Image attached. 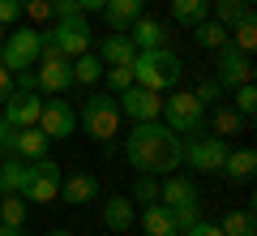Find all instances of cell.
Instances as JSON below:
<instances>
[{
    "mask_svg": "<svg viewBox=\"0 0 257 236\" xmlns=\"http://www.w3.org/2000/svg\"><path fill=\"white\" fill-rule=\"evenodd\" d=\"M124 154L142 176H163L184 164V137L172 133L163 120H142V125L128 129Z\"/></svg>",
    "mask_w": 257,
    "mask_h": 236,
    "instance_id": "cell-1",
    "label": "cell"
},
{
    "mask_svg": "<svg viewBox=\"0 0 257 236\" xmlns=\"http://www.w3.org/2000/svg\"><path fill=\"white\" fill-rule=\"evenodd\" d=\"M180 77H184V60L172 47H155V52L133 56V86H146V91L163 95V91H172Z\"/></svg>",
    "mask_w": 257,
    "mask_h": 236,
    "instance_id": "cell-2",
    "label": "cell"
},
{
    "mask_svg": "<svg viewBox=\"0 0 257 236\" xmlns=\"http://www.w3.org/2000/svg\"><path fill=\"white\" fill-rule=\"evenodd\" d=\"M120 108H116V99L111 95H103V91H94L90 99L82 103V112H77V125L86 129V137H94L99 146H111L116 142V133H120Z\"/></svg>",
    "mask_w": 257,
    "mask_h": 236,
    "instance_id": "cell-3",
    "label": "cell"
},
{
    "mask_svg": "<svg viewBox=\"0 0 257 236\" xmlns=\"http://www.w3.org/2000/svg\"><path fill=\"white\" fill-rule=\"evenodd\" d=\"M39 52H43V30L39 26H18V30H9V35L0 39V64L9 73L35 69Z\"/></svg>",
    "mask_w": 257,
    "mask_h": 236,
    "instance_id": "cell-4",
    "label": "cell"
},
{
    "mask_svg": "<svg viewBox=\"0 0 257 236\" xmlns=\"http://www.w3.org/2000/svg\"><path fill=\"white\" fill-rule=\"evenodd\" d=\"M159 120H163L172 133L193 137V133H202V125H206V103L193 99V91H176V95H167V99H163Z\"/></svg>",
    "mask_w": 257,
    "mask_h": 236,
    "instance_id": "cell-5",
    "label": "cell"
},
{
    "mask_svg": "<svg viewBox=\"0 0 257 236\" xmlns=\"http://www.w3.org/2000/svg\"><path fill=\"white\" fill-rule=\"evenodd\" d=\"M22 198L35 202V206H47V202L60 198V164L56 159H35L26 164V185H22Z\"/></svg>",
    "mask_w": 257,
    "mask_h": 236,
    "instance_id": "cell-6",
    "label": "cell"
},
{
    "mask_svg": "<svg viewBox=\"0 0 257 236\" xmlns=\"http://www.w3.org/2000/svg\"><path fill=\"white\" fill-rule=\"evenodd\" d=\"M90 22H86V13H69V18H60L52 26V39L56 47H60V56H69V60H77V56L90 52Z\"/></svg>",
    "mask_w": 257,
    "mask_h": 236,
    "instance_id": "cell-7",
    "label": "cell"
},
{
    "mask_svg": "<svg viewBox=\"0 0 257 236\" xmlns=\"http://www.w3.org/2000/svg\"><path fill=\"white\" fill-rule=\"evenodd\" d=\"M116 108H120V116H128L133 125H142V120H159V112H163V95L146 91V86H128V91L116 95Z\"/></svg>",
    "mask_w": 257,
    "mask_h": 236,
    "instance_id": "cell-8",
    "label": "cell"
},
{
    "mask_svg": "<svg viewBox=\"0 0 257 236\" xmlns=\"http://www.w3.org/2000/svg\"><path fill=\"white\" fill-rule=\"evenodd\" d=\"M227 137H193L189 146H184V164L193 168V172H219L223 159H227Z\"/></svg>",
    "mask_w": 257,
    "mask_h": 236,
    "instance_id": "cell-9",
    "label": "cell"
},
{
    "mask_svg": "<svg viewBox=\"0 0 257 236\" xmlns=\"http://www.w3.org/2000/svg\"><path fill=\"white\" fill-rule=\"evenodd\" d=\"M219 86L223 91H236V86L253 82V60H248V52H240L236 43H223L219 47Z\"/></svg>",
    "mask_w": 257,
    "mask_h": 236,
    "instance_id": "cell-10",
    "label": "cell"
},
{
    "mask_svg": "<svg viewBox=\"0 0 257 236\" xmlns=\"http://www.w3.org/2000/svg\"><path fill=\"white\" fill-rule=\"evenodd\" d=\"M39 129H43L52 142L73 137V129H77V112H73V103H64L60 95H56V99H47L43 112H39Z\"/></svg>",
    "mask_w": 257,
    "mask_h": 236,
    "instance_id": "cell-11",
    "label": "cell"
},
{
    "mask_svg": "<svg viewBox=\"0 0 257 236\" xmlns=\"http://www.w3.org/2000/svg\"><path fill=\"white\" fill-rule=\"evenodd\" d=\"M39 91L47 95H64L73 86V60L69 56H39Z\"/></svg>",
    "mask_w": 257,
    "mask_h": 236,
    "instance_id": "cell-12",
    "label": "cell"
},
{
    "mask_svg": "<svg viewBox=\"0 0 257 236\" xmlns=\"http://www.w3.org/2000/svg\"><path fill=\"white\" fill-rule=\"evenodd\" d=\"M0 116L9 120L13 129H26V125H39V112H43V99L39 95H30V91H9V99L0 103Z\"/></svg>",
    "mask_w": 257,
    "mask_h": 236,
    "instance_id": "cell-13",
    "label": "cell"
},
{
    "mask_svg": "<svg viewBox=\"0 0 257 236\" xmlns=\"http://www.w3.org/2000/svg\"><path fill=\"white\" fill-rule=\"evenodd\" d=\"M128 39H133V47H138V52H155V47H167L172 30H167L159 18H146V13H142V18L128 26Z\"/></svg>",
    "mask_w": 257,
    "mask_h": 236,
    "instance_id": "cell-14",
    "label": "cell"
},
{
    "mask_svg": "<svg viewBox=\"0 0 257 236\" xmlns=\"http://www.w3.org/2000/svg\"><path fill=\"white\" fill-rule=\"evenodd\" d=\"M47 150H52V137H47L39 125H26V129H18V137H13V154H18V159L35 164V159H43Z\"/></svg>",
    "mask_w": 257,
    "mask_h": 236,
    "instance_id": "cell-15",
    "label": "cell"
},
{
    "mask_svg": "<svg viewBox=\"0 0 257 236\" xmlns=\"http://www.w3.org/2000/svg\"><path fill=\"white\" fill-rule=\"evenodd\" d=\"M60 198L69 202V206H90V202L99 198V181L86 176V172H73V176L60 181Z\"/></svg>",
    "mask_w": 257,
    "mask_h": 236,
    "instance_id": "cell-16",
    "label": "cell"
},
{
    "mask_svg": "<svg viewBox=\"0 0 257 236\" xmlns=\"http://www.w3.org/2000/svg\"><path fill=\"white\" fill-rule=\"evenodd\" d=\"M99 215H103V227H107V232H128V227L138 223V210H133V202L128 198H107L99 206Z\"/></svg>",
    "mask_w": 257,
    "mask_h": 236,
    "instance_id": "cell-17",
    "label": "cell"
},
{
    "mask_svg": "<svg viewBox=\"0 0 257 236\" xmlns=\"http://www.w3.org/2000/svg\"><path fill=\"white\" fill-rule=\"evenodd\" d=\"M219 172L227 176L231 185H248V181H253V172H257V150H248V146H240V150H227V159H223Z\"/></svg>",
    "mask_w": 257,
    "mask_h": 236,
    "instance_id": "cell-18",
    "label": "cell"
},
{
    "mask_svg": "<svg viewBox=\"0 0 257 236\" xmlns=\"http://www.w3.org/2000/svg\"><path fill=\"white\" fill-rule=\"evenodd\" d=\"M94 56H99V60H103V64L111 69V64H133V56H138V47H133V39H128V30H116V35H107V39L99 43V52H94Z\"/></svg>",
    "mask_w": 257,
    "mask_h": 236,
    "instance_id": "cell-19",
    "label": "cell"
},
{
    "mask_svg": "<svg viewBox=\"0 0 257 236\" xmlns=\"http://www.w3.org/2000/svg\"><path fill=\"white\" fill-rule=\"evenodd\" d=\"M142 232L146 236H180L176 232V219H172V206H163V202L142 206Z\"/></svg>",
    "mask_w": 257,
    "mask_h": 236,
    "instance_id": "cell-20",
    "label": "cell"
},
{
    "mask_svg": "<svg viewBox=\"0 0 257 236\" xmlns=\"http://www.w3.org/2000/svg\"><path fill=\"white\" fill-rule=\"evenodd\" d=\"M159 202L163 206H189V202H197V185L189 176H167L159 185Z\"/></svg>",
    "mask_w": 257,
    "mask_h": 236,
    "instance_id": "cell-21",
    "label": "cell"
},
{
    "mask_svg": "<svg viewBox=\"0 0 257 236\" xmlns=\"http://www.w3.org/2000/svg\"><path fill=\"white\" fill-rule=\"evenodd\" d=\"M142 9H146L142 0H107V5H103V18H107L111 30H128L142 18Z\"/></svg>",
    "mask_w": 257,
    "mask_h": 236,
    "instance_id": "cell-22",
    "label": "cell"
},
{
    "mask_svg": "<svg viewBox=\"0 0 257 236\" xmlns=\"http://www.w3.org/2000/svg\"><path fill=\"white\" fill-rule=\"evenodd\" d=\"M244 125H248V120L240 116L231 103H214V108H210V129H214V137H236Z\"/></svg>",
    "mask_w": 257,
    "mask_h": 236,
    "instance_id": "cell-23",
    "label": "cell"
},
{
    "mask_svg": "<svg viewBox=\"0 0 257 236\" xmlns=\"http://www.w3.org/2000/svg\"><path fill=\"white\" fill-rule=\"evenodd\" d=\"M172 18L180 26H197L210 18V0H172Z\"/></svg>",
    "mask_w": 257,
    "mask_h": 236,
    "instance_id": "cell-24",
    "label": "cell"
},
{
    "mask_svg": "<svg viewBox=\"0 0 257 236\" xmlns=\"http://www.w3.org/2000/svg\"><path fill=\"white\" fill-rule=\"evenodd\" d=\"M22 185H26V159H0V198L22 193Z\"/></svg>",
    "mask_w": 257,
    "mask_h": 236,
    "instance_id": "cell-25",
    "label": "cell"
},
{
    "mask_svg": "<svg viewBox=\"0 0 257 236\" xmlns=\"http://www.w3.org/2000/svg\"><path fill=\"white\" fill-rule=\"evenodd\" d=\"M219 232H223V236H253V232H257L253 210H227V215L219 219Z\"/></svg>",
    "mask_w": 257,
    "mask_h": 236,
    "instance_id": "cell-26",
    "label": "cell"
},
{
    "mask_svg": "<svg viewBox=\"0 0 257 236\" xmlns=\"http://www.w3.org/2000/svg\"><path fill=\"white\" fill-rule=\"evenodd\" d=\"M193 39H197V47H210V52H219L223 43H227V26H223V22H197V26H193Z\"/></svg>",
    "mask_w": 257,
    "mask_h": 236,
    "instance_id": "cell-27",
    "label": "cell"
},
{
    "mask_svg": "<svg viewBox=\"0 0 257 236\" xmlns=\"http://www.w3.org/2000/svg\"><path fill=\"white\" fill-rule=\"evenodd\" d=\"M103 69H107V64H103L99 56H90V52L77 56V60H73V86H94L103 77Z\"/></svg>",
    "mask_w": 257,
    "mask_h": 236,
    "instance_id": "cell-28",
    "label": "cell"
},
{
    "mask_svg": "<svg viewBox=\"0 0 257 236\" xmlns=\"http://www.w3.org/2000/svg\"><path fill=\"white\" fill-rule=\"evenodd\" d=\"M227 43H236L240 52H253V47H257V22H253V9H248L244 18H240L236 26L227 30Z\"/></svg>",
    "mask_w": 257,
    "mask_h": 236,
    "instance_id": "cell-29",
    "label": "cell"
},
{
    "mask_svg": "<svg viewBox=\"0 0 257 236\" xmlns=\"http://www.w3.org/2000/svg\"><path fill=\"white\" fill-rule=\"evenodd\" d=\"M210 9H214V22H223V26L231 30L248 9H253V5H244V0H210Z\"/></svg>",
    "mask_w": 257,
    "mask_h": 236,
    "instance_id": "cell-30",
    "label": "cell"
},
{
    "mask_svg": "<svg viewBox=\"0 0 257 236\" xmlns=\"http://www.w3.org/2000/svg\"><path fill=\"white\" fill-rule=\"evenodd\" d=\"M0 223H22L26 227V198L22 193H5L0 198Z\"/></svg>",
    "mask_w": 257,
    "mask_h": 236,
    "instance_id": "cell-31",
    "label": "cell"
},
{
    "mask_svg": "<svg viewBox=\"0 0 257 236\" xmlns=\"http://www.w3.org/2000/svg\"><path fill=\"white\" fill-rule=\"evenodd\" d=\"M231 108H236L244 120H253V112H257V91H253V82H244V86L231 91Z\"/></svg>",
    "mask_w": 257,
    "mask_h": 236,
    "instance_id": "cell-32",
    "label": "cell"
},
{
    "mask_svg": "<svg viewBox=\"0 0 257 236\" xmlns=\"http://www.w3.org/2000/svg\"><path fill=\"white\" fill-rule=\"evenodd\" d=\"M22 18H30L35 26L56 18V0H22Z\"/></svg>",
    "mask_w": 257,
    "mask_h": 236,
    "instance_id": "cell-33",
    "label": "cell"
},
{
    "mask_svg": "<svg viewBox=\"0 0 257 236\" xmlns=\"http://www.w3.org/2000/svg\"><path fill=\"white\" fill-rule=\"evenodd\" d=\"M103 82H107V91H128L133 86V64H111V69H103Z\"/></svg>",
    "mask_w": 257,
    "mask_h": 236,
    "instance_id": "cell-34",
    "label": "cell"
},
{
    "mask_svg": "<svg viewBox=\"0 0 257 236\" xmlns=\"http://www.w3.org/2000/svg\"><path fill=\"white\" fill-rule=\"evenodd\" d=\"M133 202H142V206L159 202V176H142V181L133 185Z\"/></svg>",
    "mask_w": 257,
    "mask_h": 236,
    "instance_id": "cell-35",
    "label": "cell"
},
{
    "mask_svg": "<svg viewBox=\"0 0 257 236\" xmlns=\"http://www.w3.org/2000/svg\"><path fill=\"white\" fill-rule=\"evenodd\" d=\"M172 219H176V232H184V227H193L197 219H202V206H197V202H189V206H172Z\"/></svg>",
    "mask_w": 257,
    "mask_h": 236,
    "instance_id": "cell-36",
    "label": "cell"
},
{
    "mask_svg": "<svg viewBox=\"0 0 257 236\" xmlns=\"http://www.w3.org/2000/svg\"><path fill=\"white\" fill-rule=\"evenodd\" d=\"M219 95H223L219 77H202V82H197V91H193V99H197V103H219Z\"/></svg>",
    "mask_w": 257,
    "mask_h": 236,
    "instance_id": "cell-37",
    "label": "cell"
},
{
    "mask_svg": "<svg viewBox=\"0 0 257 236\" xmlns=\"http://www.w3.org/2000/svg\"><path fill=\"white\" fill-rule=\"evenodd\" d=\"M13 91H30V95H39V73H35V69L13 73Z\"/></svg>",
    "mask_w": 257,
    "mask_h": 236,
    "instance_id": "cell-38",
    "label": "cell"
},
{
    "mask_svg": "<svg viewBox=\"0 0 257 236\" xmlns=\"http://www.w3.org/2000/svg\"><path fill=\"white\" fill-rule=\"evenodd\" d=\"M22 22V0H0V26Z\"/></svg>",
    "mask_w": 257,
    "mask_h": 236,
    "instance_id": "cell-39",
    "label": "cell"
},
{
    "mask_svg": "<svg viewBox=\"0 0 257 236\" xmlns=\"http://www.w3.org/2000/svg\"><path fill=\"white\" fill-rule=\"evenodd\" d=\"M180 236H223V232H219V223H206V219H197V223L184 227Z\"/></svg>",
    "mask_w": 257,
    "mask_h": 236,
    "instance_id": "cell-40",
    "label": "cell"
},
{
    "mask_svg": "<svg viewBox=\"0 0 257 236\" xmlns=\"http://www.w3.org/2000/svg\"><path fill=\"white\" fill-rule=\"evenodd\" d=\"M13 137H18V129H13L5 116H0V150H13Z\"/></svg>",
    "mask_w": 257,
    "mask_h": 236,
    "instance_id": "cell-41",
    "label": "cell"
},
{
    "mask_svg": "<svg viewBox=\"0 0 257 236\" xmlns=\"http://www.w3.org/2000/svg\"><path fill=\"white\" fill-rule=\"evenodd\" d=\"M9 91H13V73L5 69V64H0V103L9 99Z\"/></svg>",
    "mask_w": 257,
    "mask_h": 236,
    "instance_id": "cell-42",
    "label": "cell"
},
{
    "mask_svg": "<svg viewBox=\"0 0 257 236\" xmlns=\"http://www.w3.org/2000/svg\"><path fill=\"white\" fill-rule=\"evenodd\" d=\"M69 13H82L77 0H56V18H69Z\"/></svg>",
    "mask_w": 257,
    "mask_h": 236,
    "instance_id": "cell-43",
    "label": "cell"
},
{
    "mask_svg": "<svg viewBox=\"0 0 257 236\" xmlns=\"http://www.w3.org/2000/svg\"><path fill=\"white\" fill-rule=\"evenodd\" d=\"M0 236H26V227L22 223H0Z\"/></svg>",
    "mask_w": 257,
    "mask_h": 236,
    "instance_id": "cell-44",
    "label": "cell"
},
{
    "mask_svg": "<svg viewBox=\"0 0 257 236\" xmlns=\"http://www.w3.org/2000/svg\"><path fill=\"white\" fill-rule=\"evenodd\" d=\"M103 5H107V0H77V9H82V13H94V9H103Z\"/></svg>",
    "mask_w": 257,
    "mask_h": 236,
    "instance_id": "cell-45",
    "label": "cell"
},
{
    "mask_svg": "<svg viewBox=\"0 0 257 236\" xmlns=\"http://www.w3.org/2000/svg\"><path fill=\"white\" fill-rule=\"evenodd\" d=\"M47 236H73V232H69V227H56V232H47Z\"/></svg>",
    "mask_w": 257,
    "mask_h": 236,
    "instance_id": "cell-46",
    "label": "cell"
},
{
    "mask_svg": "<svg viewBox=\"0 0 257 236\" xmlns=\"http://www.w3.org/2000/svg\"><path fill=\"white\" fill-rule=\"evenodd\" d=\"M5 35H9V26H0V39H5Z\"/></svg>",
    "mask_w": 257,
    "mask_h": 236,
    "instance_id": "cell-47",
    "label": "cell"
},
{
    "mask_svg": "<svg viewBox=\"0 0 257 236\" xmlns=\"http://www.w3.org/2000/svg\"><path fill=\"white\" fill-rule=\"evenodd\" d=\"M244 5H253V0H244Z\"/></svg>",
    "mask_w": 257,
    "mask_h": 236,
    "instance_id": "cell-48",
    "label": "cell"
},
{
    "mask_svg": "<svg viewBox=\"0 0 257 236\" xmlns=\"http://www.w3.org/2000/svg\"><path fill=\"white\" fill-rule=\"evenodd\" d=\"M142 5H150V0H142Z\"/></svg>",
    "mask_w": 257,
    "mask_h": 236,
    "instance_id": "cell-49",
    "label": "cell"
}]
</instances>
